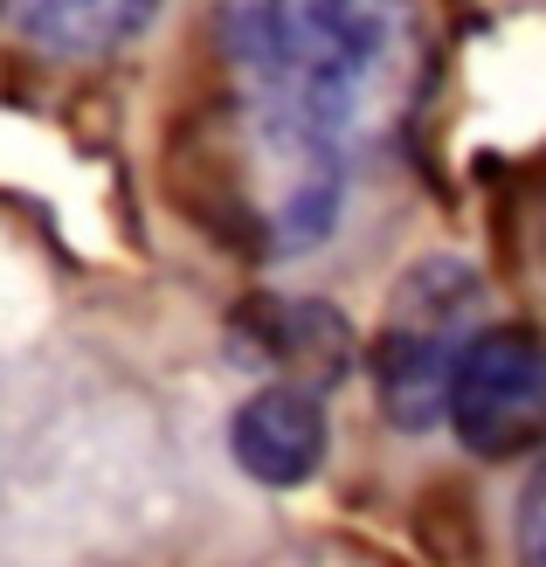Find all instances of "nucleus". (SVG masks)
<instances>
[{"label": "nucleus", "mask_w": 546, "mask_h": 567, "mask_svg": "<svg viewBox=\"0 0 546 567\" xmlns=\"http://www.w3.org/2000/svg\"><path fill=\"white\" fill-rule=\"evenodd\" d=\"M228 450H236V464L256 477V485H305L311 471L326 464V409L311 388H256L249 402L236 409L228 422Z\"/></svg>", "instance_id": "obj_4"}, {"label": "nucleus", "mask_w": 546, "mask_h": 567, "mask_svg": "<svg viewBox=\"0 0 546 567\" xmlns=\"http://www.w3.org/2000/svg\"><path fill=\"white\" fill-rule=\"evenodd\" d=\"M443 422L471 457H519L546 443V339L526 326L471 332L443 388Z\"/></svg>", "instance_id": "obj_3"}, {"label": "nucleus", "mask_w": 546, "mask_h": 567, "mask_svg": "<svg viewBox=\"0 0 546 567\" xmlns=\"http://www.w3.org/2000/svg\"><path fill=\"white\" fill-rule=\"evenodd\" d=\"M222 55L243 97L264 243L277 257L319 249L360 146L409 97V0H222Z\"/></svg>", "instance_id": "obj_1"}, {"label": "nucleus", "mask_w": 546, "mask_h": 567, "mask_svg": "<svg viewBox=\"0 0 546 567\" xmlns=\"http://www.w3.org/2000/svg\"><path fill=\"white\" fill-rule=\"evenodd\" d=\"M0 14L49 55H111L159 14V0H0Z\"/></svg>", "instance_id": "obj_5"}, {"label": "nucleus", "mask_w": 546, "mask_h": 567, "mask_svg": "<svg viewBox=\"0 0 546 567\" xmlns=\"http://www.w3.org/2000/svg\"><path fill=\"white\" fill-rule=\"evenodd\" d=\"M519 560L526 567H546V464L533 471V485L519 498Z\"/></svg>", "instance_id": "obj_6"}, {"label": "nucleus", "mask_w": 546, "mask_h": 567, "mask_svg": "<svg viewBox=\"0 0 546 567\" xmlns=\"http://www.w3.org/2000/svg\"><path fill=\"white\" fill-rule=\"evenodd\" d=\"M471 305H477V277L456 257H429L381 326V347H373V388H381V409L401 430H429L443 415V388L450 367L471 339Z\"/></svg>", "instance_id": "obj_2"}]
</instances>
